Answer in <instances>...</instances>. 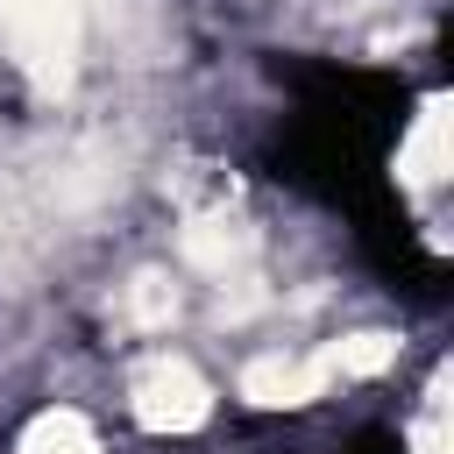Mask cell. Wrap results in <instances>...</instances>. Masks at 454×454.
<instances>
[{
  "label": "cell",
  "instance_id": "6da1fadb",
  "mask_svg": "<svg viewBox=\"0 0 454 454\" xmlns=\"http://www.w3.org/2000/svg\"><path fill=\"white\" fill-rule=\"evenodd\" d=\"M21 454H99V440H92V426L78 411H43L28 426V440H21Z\"/></svg>",
  "mask_w": 454,
  "mask_h": 454
}]
</instances>
